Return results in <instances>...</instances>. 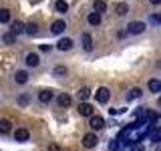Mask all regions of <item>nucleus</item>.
<instances>
[{
  "instance_id": "f257e3e1",
  "label": "nucleus",
  "mask_w": 161,
  "mask_h": 151,
  "mask_svg": "<svg viewBox=\"0 0 161 151\" xmlns=\"http://www.w3.org/2000/svg\"><path fill=\"white\" fill-rule=\"evenodd\" d=\"M109 97H111V91H109L107 87H99L97 91H95V101H97V103H101V105L107 103Z\"/></svg>"
},
{
  "instance_id": "f03ea898",
  "label": "nucleus",
  "mask_w": 161,
  "mask_h": 151,
  "mask_svg": "<svg viewBox=\"0 0 161 151\" xmlns=\"http://www.w3.org/2000/svg\"><path fill=\"white\" fill-rule=\"evenodd\" d=\"M89 125H91V129H93V133L95 131H101L105 127V119L101 117V115H93V117L89 119Z\"/></svg>"
},
{
  "instance_id": "7ed1b4c3",
  "label": "nucleus",
  "mask_w": 161,
  "mask_h": 151,
  "mask_svg": "<svg viewBox=\"0 0 161 151\" xmlns=\"http://www.w3.org/2000/svg\"><path fill=\"white\" fill-rule=\"evenodd\" d=\"M127 32H129V34H141V32H145V22H141V20L129 22V26H127Z\"/></svg>"
},
{
  "instance_id": "20e7f679",
  "label": "nucleus",
  "mask_w": 161,
  "mask_h": 151,
  "mask_svg": "<svg viewBox=\"0 0 161 151\" xmlns=\"http://www.w3.org/2000/svg\"><path fill=\"white\" fill-rule=\"evenodd\" d=\"M97 143H99V137H97L95 133H87V135L83 137V147H85V149H93Z\"/></svg>"
},
{
  "instance_id": "39448f33",
  "label": "nucleus",
  "mask_w": 161,
  "mask_h": 151,
  "mask_svg": "<svg viewBox=\"0 0 161 151\" xmlns=\"http://www.w3.org/2000/svg\"><path fill=\"white\" fill-rule=\"evenodd\" d=\"M10 32H14V34L18 36V34L26 32V24L20 22V20H12V22H10Z\"/></svg>"
},
{
  "instance_id": "423d86ee",
  "label": "nucleus",
  "mask_w": 161,
  "mask_h": 151,
  "mask_svg": "<svg viewBox=\"0 0 161 151\" xmlns=\"http://www.w3.org/2000/svg\"><path fill=\"white\" fill-rule=\"evenodd\" d=\"M14 139H16L18 143H26V141L30 139V133H28V129H22V127H20V129H16V131H14Z\"/></svg>"
},
{
  "instance_id": "0eeeda50",
  "label": "nucleus",
  "mask_w": 161,
  "mask_h": 151,
  "mask_svg": "<svg viewBox=\"0 0 161 151\" xmlns=\"http://www.w3.org/2000/svg\"><path fill=\"white\" fill-rule=\"evenodd\" d=\"M64 28H67L64 20H54V22L50 24V32H53V34H63Z\"/></svg>"
},
{
  "instance_id": "6e6552de",
  "label": "nucleus",
  "mask_w": 161,
  "mask_h": 151,
  "mask_svg": "<svg viewBox=\"0 0 161 151\" xmlns=\"http://www.w3.org/2000/svg\"><path fill=\"white\" fill-rule=\"evenodd\" d=\"M53 99H54V93L50 89H44V91H40V93H38V101H40V103H44V105L50 103Z\"/></svg>"
},
{
  "instance_id": "1a4fd4ad",
  "label": "nucleus",
  "mask_w": 161,
  "mask_h": 151,
  "mask_svg": "<svg viewBox=\"0 0 161 151\" xmlns=\"http://www.w3.org/2000/svg\"><path fill=\"white\" fill-rule=\"evenodd\" d=\"M57 103L60 105V107H70V103H73V97H70L69 93H60L57 97Z\"/></svg>"
},
{
  "instance_id": "9d476101",
  "label": "nucleus",
  "mask_w": 161,
  "mask_h": 151,
  "mask_svg": "<svg viewBox=\"0 0 161 151\" xmlns=\"http://www.w3.org/2000/svg\"><path fill=\"white\" fill-rule=\"evenodd\" d=\"M79 113L83 115V117H93V105H89V103H80L79 105Z\"/></svg>"
},
{
  "instance_id": "9b49d317",
  "label": "nucleus",
  "mask_w": 161,
  "mask_h": 151,
  "mask_svg": "<svg viewBox=\"0 0 161 151\" xmlns=\"http://www.w3.org/2000/svg\"><path fill=\"white\" fill-rule=\"evenodd\" d=\"M80 42H83V50H87V53L93 50V38H91V34L85 32L83 36H80Z\"/></svg>"
},
{
  "instance_id": "f8f14e48",
  "label": "nucleus",
  "mask_w": 161,
  "mask_h": 151,
  "mask_svg": "<svg viewBox=\"0 0 161 151\" xmlns=\"http://www.w3.org/2000/svg\"><path fill=\"white\" fill-rule=\"evenodd\" d=\"M147 137H149L151 143H159V141H161V127H153V129L149 131Z\"/></svg>"
},
{
  "instance_id": "ddd939ff",
  "label": "nucleus",
  "mask_w": 161,
  "mask_h": 151,
  "mask_svg": "<svg viewBox=\"0 0 161 151\" xmlns=\"http://www.w3.org/2000/svg\"><path fill=\"white\" fill-rule=\"evenodd\" d=\"M26 64H28V67H38V64H40V57L36 53H28L26 54Z\"/></svg>"
},
{
  "instance_id": "4468645a",
  "label": "nucleus",
  "mask_w": 161,
  "mask_h": 151,
  "mask_svg": "<svg viewBox=\"0 0 161 151\" xmlns=\"http://www.w3.org/2000/svg\"><path fill=\"white\" fill-rule=\"evenodd\" d=\"M87 22L91 24V26H99V24H101V14L93 10V12H91L89 16H87Z\"/></svg>"
},
{
  "instance_id": "2eb2a0df",
  "label": "nucleus",
  "mask_w": 161,
  "mask_h": 151,
  "mask_svg": "<svg viewBox=\"0 0 161 151\" xmlns=\"http://www.w3.org/2000/svg\"><path fill=\"white\" fill-rule=\"evenodd\" d=\"M147 89L151 91V93H161V81L159 79H151L147 83Z\"/></svg>"
},
{
  "instance_id": "dca6fc26",
  "label": "nucleus",
  "mask_w": 161,
  "mask_h": 151,
  "mask_svg": "<svg viewBox=\"0 0 161 151\" xmlns=\"http://www.w3.org/2000/svg\"><path fill=\"white\" fill-rule=\"evenodd\" d=\"M57 48L58 50H70V48H73V40H70V38H60L57 42Z\"/></svg>"
},
{
  "instance_id": "f3484780",
  "label": "nucleus",
  "mask_w": 161,
  "mask_h": 151,
  "mask_svg": "<svg viewBox=\"0 0 161 151\" xmlns=\"http://www.w3.org/2000/svg\"><path fill=\"white\" fill-rule=\"evenodd\" d=\"M14 81H16L18 85H24L28 81V73L26 70H16V73H14Z\"/></svg>"
},
{
  "instance_id": "a211bd4d",
  "label": "nucleus",
  "mask_w": 161,
  "mask_h": 151,
  "mask_svg": "<svg viewBox=\"0 0 161 151\" xmlns=\"http://www.w3.org/2000/svg\"><path fill=\"white\" fill-rule=\"evenodd\" d=\"M10 131H12V123H10L8 119H0V133L8 135Z\"/></svg>"
},
{
  "instance_id": "6ab92c4d",
  "label": "nucleus",
  "mask_w": 161,
  "mask_h": 151,
  "mask_svg": "<svg viewBox=\"0 0 161 151\" xmlns=\"http://www.w3.org/2000/svg\"><path fill=\"white\" fill-rule=\"evenodd\" d=\"M93 10L99 12V14H103L105 10H107V2H105V0H95V2H93Z\"/></svg>"
},
{
  "instance_id": "aec40b11",
  "label": "nucleus",
  "mask_w": 161,
  "mask_h": 151,
  "mask_svg": "<svg viewBox=\"0 0 161 151\" xmlns=\"http://www.w3.org/2000/svg\"><path fill=\"white\" fill-rule=\"evenodd\" d=\"M141 95H143V93H141V89L139 87H133V89L129 91V95H127V101H137V99H141Z\"/></svg>"
},
{
  "instance_id": "412c9836",
  "label": "nucleus",
  "mask_w": 161,
  "mask_h": 151,
  "mask_svg": "<svg viewBox=\"0 0 161 151\" xmlns=\"http://www.w3.org/2000/svg\"><path fill=\"white\" fill-rule=\"evenodd\" d=\"M10 20H12V16H10V10L8 8H0V22H2V24H8Z\"/></svg>"
},
{
  "instance_id": "4be33fe9",
  "label": "nucleus",
  "mask_w": 161,
  "mask_h": 151,
  "mask_svg": "<svg viewBox=\"0 0 161 151\" xmlns=\"http://www.w3.org/2000/svg\"><path fill=\"white\" fill-rule=\"evenodd\" d=\"M115 12H117V16H125V14L129 12V6L125 2H119L117 6H115Z\"/></svg>"
},
{
  "instance_id": "5701e85b",
  "label": "nucleus",
  "mask_w": 161,
  "mask_h": 151,
  "mask_svg": "<svg viewBox=\"0 0 161 151\" xmlns=\"http://www.w3.org/2000/svg\"><path fill=\"white\" fill-rule=\"evenodd\" d=\"M54 8H57V12H60V14L69 12V4L64 2V0H57V4H54Z\"/></svg>"
},
{
  "instance_id": "b1692460",
  "label": "nucleus",
  "mask_w": 161,
  "mask_h": 151,
  "mask_svg": "<svg viewBox=\"0 0 161 151\" xmlns=\"http://www.w3.org/2000/svg\"><path fill=\"white\" fill-rule=\"evenodd\" d=\"M2 42L14 44V42H16V34H14V32H4V34H2Z\"/></svg>"
},
{
  "instance_id": "393cba45",
  "label": "nucleus",
  "mask_w": 161,
  "mask_h": 151,
  "mask_svg": "<svg viewBox=\"0 0 161 151\" xmlns=\"http://www.w3.org/2000/svg\"><path fill=\"white\" fill-rule=\"evenodd\" d=\"M69 69L67 67H54L53 69V77H67Z\"/></svg>"
},
{
  "instance_id": "a878e982",
  "label": "nucleus",
  "mask_w": 161,
  "mask_h": 151,
  "mask_svg": "<svg viewBox=\"0 0 161 151\" xmlns=\"http://www.w3.org/2000/svg\"><path fill=\"white\" fill-rule=\"evenodd\" d=\"M77 97H79L80 101H83V103H87V99L91 97V91H89L87 87H83V89H80L79 93H77Z\"/></svg>"
},
{
  "instance_id": "bb28decb",
  "label": "nucleus",
  "mask_w": 161,
  "mask_h": 151,
  "mask_svg": "<svg viewBox=\"0 0 161 151\" xmlns=\"http://www.w3.org/2000/svg\"><path fill=\"white\" fill-rule=\"evenodd\" d=\"M36 32H38L36 22H28V24H26V34H28V36H34Z\"/></svg>"
},
{
  "instance_id": "cd10ccee",
  "label": "nucleus",
  "mask_w": 161,
  "mask_h": 151,
  "mask_svg": "<svg viewBox=\"0 0 161 151\" xmlns=\"http://www.w3.org/2000/svg\"><path fill=\"white\" fill-rule=\"evenodd\" d=\"M121 145H123V143H121L119 139H113L109 143V151H121Z\"/></svg>"
},
{
  "instance_id": "c85d7f7f",
  "label": "nucleus",
  "mask_w": 161,
  "mask_h": 151,
  "mask_svg": "<svg viewBox=\"0 0 161 151\" xmlns=\"http://www.w3.org/2000/svg\"><path fill=\"white\" fill-rule=\"evenodd\" d=\"M16 103L20 105V107H26V105L30 103V97H28V95H22V97H18V99H16Z\"/></svg>"
},
{
  "instance_id": "c756f323",
  "label": "nucleus",
  "mask_w": 161,
  "mask_h": 151,
  "mask_svg": "<svg viewBox=\"0 0 161 151\" xmlns=\"http://www.w3.org/2000/svg\"><path fill=\"white\" fill-rule=\"evenodd\" d=\"M149 22L151 24H161V14H151V16H149Z\"/></svg>"
},
{
  "instance_id": "7c9ffc66",
  "label": "nucleus",
  "mask_w": 161,
  "mask_h": 151,
  "mask_svg": "<svg viewBox=\"0 0 161 151\" xmlns=\"http://www.w3.org/2000/svg\"><path fill=\"white\" fill-rule=\"evenodd\" d=\"M129 151H143V145H141V143H133L129 147Z\"/></svg>"
},
{
  "instance_id": "2f4dec72",
  "label": "nucleus",
  "mask_w": 161,
  "mask_h": 151,
  "mask_svg": "<svg viewBox=\"0 0 161 151\" xmlns=\"http://www.w3.org/2000/svg\"><path fill=\"white\" fill-rule=\"evenodd\" d=\"M109 113L111 115H121V113H125V109H117V107H115V109H109Z\"/></svg>"
},
{
  "instance_id": "473e14b6",
  "label": "nucleus",
  "mask_w": 161,
  "mask_h": 151,
  "mask_svg": "<svg viewBox=\"0 0 161 151\" xmlns=\"http://www.w3.org/2000/svg\"><path fill=\"white\" fill-rule=\"evenodd\" d=\"M48 151H60L58 145H48Z\"/></svg>"
},
{
  "instance_id": "72a5a7b5",
  "label": "nucleus",
  "mask_w": 161,
  "mask_h": 151,
  "mask_svg": "<svg viewBox=\"0 0 161 151\" xmlns=\"http://www.w3.org/2000/svg\"><path fill=\"white\" fill-rule=\"evenodd\" d=\"M151 4H153V6H157V4H161V0H149Z\"/></svg>"
},
{
  "instance_id": "f704fd0d",
  "label": "nucleus",
  "mask_w": 161,
  "mask_h": 151,
  "mask_svg": "<svg viewBox=\"0 0 161 151\" xmlns=\"http://www.w3.org/2000/svg\"><path fill=\"white\" fill-rule=\"evenodd\" d=\"M157 105H159V107H161V97H159V99H157Z\"/></svg>"
}]
</instances>
